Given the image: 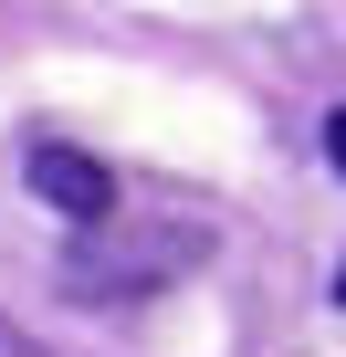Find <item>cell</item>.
Masks as SVG:
<instances>
[{"label":"cell","instance_id":"cell-1","mask_svg":"<svg viewBox=\"0 0 346 357\" xmlns=\"http://www.w3.org/2000/svg\"><path fill=\"white\" fill-rule=\"evenodd\" d=\"M210 242L200 231H126V242H84L74 263H63V284L74 294H147V284H168V273H189Z\"/></svg>","mask_w":346,"mask_h":357},{"label":"cell","instance_id":"cell-2","mask_svg":"<svg viewBox=\"0 0 346 357\" xmlns=\"http://www.w3.org/2000/svg\"><path fill=\"white\" fill-rule=\"evenodd\" d=\"M32 190H42L63 221H105V211H116V168L84 158V147H32Z\"/></svg>","mask_w":346,"mask_h":357},{"label":"cell","instance_id":"cell-3","mask_svg":"<svg viewBox=\"0 0 346 357\" xmlns=\"http://www.w3.org/2000/svg\"><path fill=\"white\" fill-rule=\"evenodd\" d=\"M325 158H336V178H346V105L325 116Z\"/></svg>","mask_w":346,"mask_h":357},{"label":"cell","instance_id":"cell-4","mask_svg":"<svg viewBox=\"0 0 346 357\" xmlns=\"http://www.w3.org/2000/svg\"><path fill=\"white\" fill-rule=\"evenodd\" d=\"M336 305H346V273H336Z\"/></svg>","mask_w":346,"mask_h":357}]
</instances>
